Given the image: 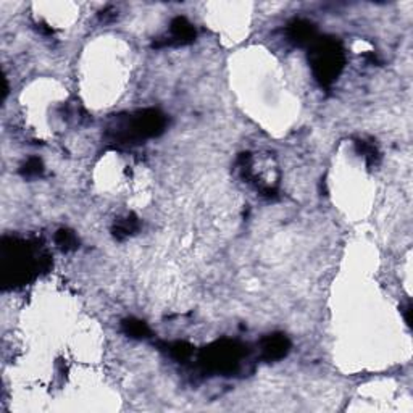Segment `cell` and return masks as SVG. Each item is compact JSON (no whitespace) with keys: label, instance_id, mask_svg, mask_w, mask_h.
I'll use <instances>...</instances> for the list:
<instances>
[{"label":"cell","instance_id":"1","mask_svg":"<svg viewBox=\"0 0 413 413\" xmlns=\"http://www.w3.org/2000/svg\"><path fill=\"white\" fill-rule=\"evenodd\" d=\"M310 62L318 81L331 84L344 68V51L335 39H317L312 44Z\"/></svg>","mask_w":413,"mask_h":413},{"label":"cell","instance_id":"2","mask_svg":"<svg viewBox=\"0 0 413 413\" xmlns=\"http://www.w3.org/2000/svg\"><path fill=\"white\" fill-rule=\"evenodd\" d=\"M167 119L158 110H144L133 115L128 121L118 124L115 139L118 142H136L141 139L158 136L165 129Z\"/></svg>","mask_w":413,"mask_h":413},{"label":"cell","instance_id":"3","mask_svg":"<svg viewBox=\"0 0 413 413\" xmlns=\"http://www.w3.org/2000/svg\"><path fill=\"white\" fill-rule=\"evenodd\" d=\"M244 355L242 347L235 341H220L203 351L201 362L212 371L230 373L239 365Z\"/></svg>","mask_w":413,"mask_h":413},{"label":"cell","instance_id":"4","mask_svg":"<svg viewBox=\"0 0 413 413\" xmlns=\"http://www.w3.org/2000/svg\"><path fill=\"white\" fill-rule=\"evenodd\" d=\"M287 36L297 46H308L317 41V31L315 26L307 19H296L287 28Z\"/></svg>","mask_w":413,"mask_h":413},{"label":"cell","instance_id":"5","mask_svg":"<svg viewBox=\"0 0 413 413\" xmlns=\"http://www.w3.org/2000/svg\"><path fill=\"white\" fill-rule=\"evenodd\" d=\"M291 349V342L285 335H273L262 341V354L267 360H280Z\"/></svg>","mask_w":413,"mask_h":413},{"label":"cell","instance_id":"6","mask_svg":"<svg viewBox=\"0 0 413 413\" xmlns=\"http://www.w3.org/2000/svg\"><path fill=\"white\" fill-rule=\"evenodd\" d=\"M196 37V29L186 18L178 17L171 22L170 26V36L165 41V44H176V46H183V44H189Z\"/></svg>","mask_w":413,"mask_h":413},{"label":"cell","instance_id":"7","mask_svg":"<svg viewBox=\"0 0 413 413\" xmlns=\"http://www.w3.org/2000/svg\"><path fill=\"white\" fill-rule=\"evenodd\" d=\"M123 330L128 336L136 337V339H142V337H147L149 335H151V330H149V326L146 325V323L141 320H134V318L123 323Z\"/></svg>","mask_w":413,"mask_h":413},{"label":"cell","instance_id":"8","mask_svg":"<svg viewBox=\"0 0 413 413\" xmlns=\"http://www.w3.org/2000/svg\"><path fill=\"white\" fill-rule=\"evenodd\" d=\"M137 220L136 218H124V220H121V221H118V225L115 226V236L117 237H119V239H123V237H126V236H129V235H133L134 231L137 230Z\"/></svg>","mask_w":413,"mask_h":413},{"label":"cell","instance_id":"9","mask_svg":"<svg viewBox=\"0 0 413 413\" xmlns=\"http://www.w3.org/2000/svg\"><path fill=\"white\" fill-rule=\"evenodd\" d=\"M57 244L65 251H69V248H76L78 246V239L74 236V233L68 231V230H62L57 233V237H56Z\"/></svg>","mask_w":413,"mask_h":413},{"label":"cell","instance_id":"10","mask_svg":"<svg viewBox=\"0 0 413 413\" xmlns=\"http://www.w3.org/2000/svg\"><path fill=\"white\" fill-rule=\"evenodd\" d=\"M168 351H170V355L176 360H186V358L191 357L192 347L186 344V342H175V344L168 346Z\"/></svg>","mask_w":413,"mask_h":413},{"label":"cell","instance_id":"11","mask_svg":"<svg viewBox=\"0 0 413 413\" xmlns=\"http://www.w3.org/2000/svg\"><path fill=\"white\" fill-rule=\"evenodd\" d=\"M42 173V162L39 158H31L26 165L23 167L24 176H39Z\"/></svg>","mask_w":413,"mask_h":413}]
</instances>
